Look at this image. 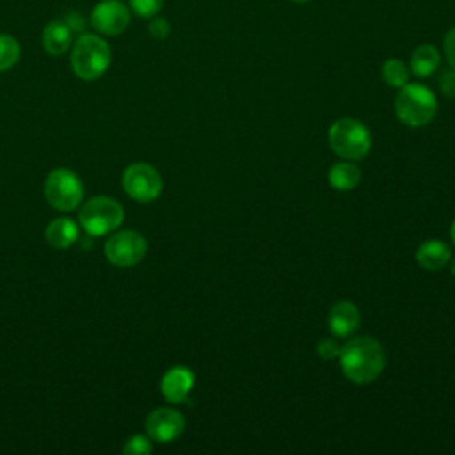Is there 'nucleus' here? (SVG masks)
Wrapping results in <instances>:
<instances>
[{
	"mask_svg": "<svg viewBox=\"0 0 455 455\" xmlns=\"http://www.w3.org/2000/svg\"><path fill=\"white\" fill-rule=\"evenodd\" d=\"M338 359L343 375L359 386L373 382L386 366L384 348L371 336H357L348 339L341 347Z\"/></svg>",
	"mask_w": 455,
	"mask_h": 455,
	"instance_id": "f257e3e1",
	"label": "nucleus"
},
{
	"mask_svg": "<svg viewBox=\"0 0 455 455\" xmlns=\"http://www.w3.org/2000/svg\"><path fill=\"white\" fill-rule=\"evenodd\" d=\"M110 59L108 43L96 34H80L71 50V68L82 80L100 78L107 71Z\"/></svg>",
	"mask_w": 455,
	"mask_h": 455,
	"instance_id": "f03ea898",
	"label": "nucleus"
},
{
	"mask_svg": "<svg viewBox=\"0 0 455 455\" xmlns=\"http://www.w3.org/2000/svg\"><path fill=\"white\" fill-rule=\"evenodd\" d=\"M395 112L402 123L418 128L428 124L437 112L435 94L423 84H405L395 100Z\"/></svg>",
	"mask_w": 455,
	"mask_h": 455,
	"instance_id": "7ed1b4c3",
	"label": "nucleus"
},
{
	"mask_svg": "<svg viewBox=\"0 0 455 455\" xmlns=\"http://www.w3.org/2000/svg\"><path fill=\"white\" fill-rule=\"evenodd\" d=\"M327 139L331 149L343 160H361L371 148L370 130L361 121L350 117L332 123Z\"/></svg>",
	"mask_w": 455,
	"mask_h": 455,
	"instance_id": "20e7f679",
	"label": "nucleus"
},
{
	"mask_svg": "<svg viewBox=\"0 0 455 455\" xmlns=\"http://www.w3.org/2000/svg\"><path fill=\"white\" fill-rule=\"evenodd\" d=\"M124 219L123 206L107 196H96L85 201V204L80 208L78 220L80 226L89 233L91 236H101L107 233H112L121 226Z\"/></svg>",
	"mask_w": 455,
	"mask_h": 455,
	"instance_id": "39448f33",
	"label": "nucleus"
},
{
	"mask_svg": "<svg viewBox=\"0 0 455 455\" xmlns=\"http://www.w3.org/2000/svg\"><path fill=\"white\" fill-rule=\"evenodd\" d=\"M46 201L60 212L75 210L84 197V187L80 178L66 167L53 169L44 181Z\"/></svg>",
	"mask_w": 455,
	"mask_h": 455,
	"instance_id": "423d86ee",
	"label": "nucleus"
},
{
	"mask_svg": "<svg viewBox=\"0 0 455 455\" xmlns=\"http://www.w3.org/2000/svg\"><path fill=\"white\" fill-rule=\"evenodd\" d=\"M162 176L158 171L144 162L132 164L123 172V188L124 192L139 201V203H149L155 201L162 192Z\"/></svg>",
	"mask_w": 455,
	"mask_h": 455,
	"instance_id": "0eeeda50",
	"label": "nucleus"
},
{
	"mask_svg": "<svg viewBox=\"0 0 455 455\" xmlns=\"http://www.w3.org/2000/svg\"><path fill=\"white\" fill-rule=\"evenodd\" d=\"M146 238L133 231V229H123L114 233L107 243H105V256L110 263L117 267H132L142 261L146 256Z\"/></svg>",
	"mask_w": 455,
	"mask_h": 455,
	"instance_id": "6e6552de",
	"label": "nucleus"
},
{
	"mask_svg": "<svg viewBox=\"0 0 455 455\" xmlns=\"http://www.w3.org/2000/svg\"><path fill=\"white\" fill-rule=\"evenodd\" d=\"M185 430V418L169 407H158L146 418V432L151 441L171 443L178 439Z\"/></svg>",
	"mask_w": 455,
	"mask_h": 455,
	"instance_id": "1a4fd4ad",
	"label": "nucleus"
},
{
	"mask_svg": "<svg viewBox=\"0 0 455 455\" xmlns=\"http://www.w3.org/2000/svg\"><path fill=\"white\" fill-rule=\"evenodd\" d=\"M130 23V11L121 0H103L91 12V25L107 36L121 34Z\"/></svg>",
	"mask_w": 455,
	"mask_h": 455,
	"instance_id": "9d476101",
	"label": "nucleus"
},
{
	"mask_svg": "<svg viewBox=\"0 0 455 455\" xmlns=\"http://www.w3.org/2000/svg\"><path fill=\"white\" fill-rule=\"evenodd\" d=\"M194 380H196V377L190 368L172 366L164 373V377L160 380V391L167 402L180 403L192 391Z\"/></svg>",
	"mask_w": 455,
	"mask_h": 455,
	"instance_id": "9b49d317",
	"label": "nucleus"
},
{
	"mask_svg": "<svg viewBox=\"0 0 455 455\" xmlns=\"http://www.w3.org/2000/svg\"><path fill=\"white\" fill-rule=\"evenodd\" d=\"M359 322H361L359 309L348 300H341L334 304L329 311V329L338 338L352 336L357 331Z\"/></svg>",
	"mask_w": 455,
	"mask_h": 455,
	"instance_id": "f8f14e48",
	"label": "nucleus"
},
{
	"mask_svg": "<svg viewBox=\"0 0 455 455\" xmlns=\"http://www.w3.org/2000/svg\"><path fill=\"white\" fill-rule=\"evenodd\" d=\"M41 41L50 55H62L71 46L73 30L64 20H53L44 27Z\"/></svg>",
	"mask_w": 455,
	"mask_h": 455,
	"instance_id": "ddd939ff",
	"label": "nucleus"
},
{
	"mask_svg": "<svg viewBox=\"0 0 455 455\" xmlns=\"http://www.w3.org/2000/svg\"><path fill=\"white\" fill-rule=\"evenodd\" d=\"M450 258H451L450 247L443 240H427L416 251V261L419 263V267L430 272L448 265Z\"/></svg>",
	"mask_w": 455,
	"mask_h": 455,
	"instance_id": "4468645a",
	"label": "nucleus"
},
{
	"mask_svg": "<svg viewBox=\"0 0 455 455\" xmlns=\"http://www.w3.org/2000/svg\"><path fill=\"white\" fill-rule=\"evenodd\" d=\"M46 242L52 247L66 249L78 240V226L69 217H57L46 228Z\"/></svg>",
	"mask_w": 455,
	"mask_h": 455,
	"instance_id": "2eb2a0df",
	"label": "nucleus"
},
{
	"mask_svg": "<svg viewBox=\"0 0 455 455\" xmlns=\"http://www.w3.org/2000/svg\"><path fill=\"white\" fill-rule=\"evenodd\" d=\"M327 180H329V185L332 188H336L339 192H347V190H352L359 185L361 171L352 160H343V162L334 164L329 169Z\"/></svg>",
	"mask_w": 455,
	"mask_h": 455,
	"instance_id": "dca6fc26",
	"label": "nucleus"
},
{
	"mask_svg": "<svg viewBox=\"0 0 455 455\" xmlns=\"http://www.w3.org/2000/svg\"><path fill=\"white\" fill-rule=\"evenodd\" d=\"M441 64L439 50L432 44H419L411 55V71L419 78L430 76Z\"/></svg>",
	"mask_w": 455,
	"mask_h": 455,
	"instance_id": "f3484780",
	"label": "nucleus"
},
{
	"mask_svg": "<svg viewBox=\"0 0 455 455\" xmlns=\"http://www.w3.org/2000/svg\"><path fill=\"white\" fill-rule=\"evenodd\" d=\"M382 80L389 87L400 89L409 82V68L405 66L403 60L391 57L382 64Z\"/></svg>",
	"mask_w": 455,
	"mask_h": 455,
	"instance_id": "a211bd4d",
	"label": "nucleus"
},
{
	"mask_svg": "<svg viewBox=\"0 0 455 455\" xmlns=\"http://www.w3.org/2000/svg\"><path fill=\"white\" fill-rule=\"evenodd\" d=\"M20 59V44L9 34H0V71L12 68Z\"/></svg>",
	"mask_w": 455,
	"mask_h": 455,
	"instance_id": "6ab92c4d",
	"label": "nucleus"
},
{
	"mask_svg": "<svg viewBox=\"0 0 455 455\" xmlns=\"http://www.w3.org/2000/svg\"><path fill=\"white\" fill-rule=\"evenodd\" d=\"M151 450H153L151 437L142 435V434L132 435L130 439H126V443L123 446L124 455H148V453H151Z\"/></svg>",
	"mask_w": 455,
	"mask_h": 455,
	"instance_id": "aec40b11",
	"label": "nucleus"
},
{
	"mask_svg": "<svg viewBox=\"0 0 455 455\" xmlns=\"http://www.w3.org/2000/svg\"><path fill=\"white\" fill-rule=\"evenodd\" d=\"M164 0H130V7L137 16L153 18L162 9Z\"/></svg>",
	"mask_w": 455,
	"mask_h": 455,
	"instance_id": "412c9836",
	"label": "nucleus"
},
{
	"mask_svg": "<svg viewBox=\"0 0 455 455\" xmlns=\"http://www.w3.org/2000/svg\"><path fill=\"white\" fill-rule=\"evenodd\" d=\"M316 352H318V355H320L322 359H327V361H331V359H336V357H339L341 347L336 343V339H332V338H325V339H322V341L318 343V347H316Z\"/></svg>",
	"mask_w": 455,
	"mask_h": 455,
	"instance_id": "4be33fe9",
	"label": "nucleus"
},
{
	"mask_svg": "<svg viewBox=\"0 0 455 455\" xmlns=\"http://www.w3.org/2000/svg\"><path fill=\"white\" fill-rule=\"evenodd\" d=\"M439 87L444 96L455 98V68L443 71V75L439 76Z\"/></svg>",
	"mask_w": 455,
	"mask_h": 455,
	"instance_id": "5701e85b",
	"label": "nucleus"
},
{
	"mask_svg": "<svg viewBox=\"0 0 455 455\" xmlns=\"http://www.w3.org/2000/svg\"><path fill=\"white\" fill-rule=\"evenodd\" d=\"M171 32V25L167 23L165 18H155L149 21V34L155 37V39H165Z\"/></svg>",
	"mask_w": 455,
	"mask_h": 455,
	"instance_id": "b1692460",
	"label": "nucleus"
},
{
	"mask_svg": "<svg viewBox=\"0 0 455 455\" xmlns=\"http://www.w3.org/2000/svg\"><path fill=\"white\" fill-rule=\"evenodd\" d=\"M443 52L450 68H455V27L450 28L443 41Z\"/></svg>",
	"mask_w": 455,
	"mask_h": 455,
	"instance_id": "393cba45",
	"label": "nucleus"
},
{
	"mask_svg": "<svg viewBox=\"0 0 455 455\" xmlns=\"http://www.w3.org/2000/svg\"><path fill=\"white\" fill-rule=\"evenodd\" d=\"M64 21L69 25V28L73 30V34H75V32H82V30H84V25H85L84 18H82L78 12H69Z\"/></svg>",
	"mask_w": 455,
	"mask_h": 455,
	"instance_id": "a878e982",
	"label": "nucleus"
},
{
	"mask_svg": "<svg viewBox=\"0 0 455 455\" xmlns=\"http://www.w3.org/2000/svg\"><path fill=\"white\" fill-rule=\"evenodd\" d=\"M450 236H451V242L455 243V220H453V224H451V229H450Z\"/></svg>",
	"mask_w": 455,
	"mask_h": 455,
	"instance_id": "bb28decb",
	"label": "nucleus"
},
{
	"mask_svg": "<svg viewBox=\"0 0 455 455\" xmlns=\"http://www.w3.org/2000/svg\"><path fill=\"white\" fill-rule=\"evenodd\" d=\"M450 270L455 275V258H450Z\"/></svg>",
	"mask_w": 455,
	"mask_h": 455,
	"instance_id": "cd10ccee",
	"label": "nucleus"
},
{
	"mask_svg": "<svg viewBox=\"0 0 455 455\" xmlns=\"http://www.w3.org/2000/svg\"><path fill=\"white\" fill-rule=\"evenodd\" d=\"M291 2H297V4H304V2H307V0H291Z\"/></svg>",
	"mask_w": 455,
	"mask_h": 455,
	"instance_id": "c85d7f7f",
	"label": "nucleus"
}]
</instances>
